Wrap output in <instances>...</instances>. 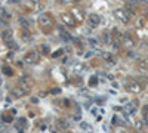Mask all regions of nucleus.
Listing matches in <instances>:
<instances>
[{
    "instance_id": "f257e3e1",
    "label": "nucleus",
    "mask_w": 148,
    "mask_h": 133,
    "mask_svg": "<svg viewBox=\"0 0 148 133\" xmlns=\"http://www.w3.org/2000/svg\"><path fill=\"white\" fill-rule=\"evenodd\" d=\"M39 24H40L42 28L49 30V28H52V25H54V19H52V16L49 13H42L39 18Z\"/></svg>"
},
{
    "instance_id": "f03ea898",
    "label": "nucleus",
    "mask_w": 148,
    "mask_h": 133,
    "mask_svg": "<svg viewBox=\"0 0 148 133\" xmlns=\"http://www.w3.org/2000/svg\"><path fill=\"white\" fill-rule=\"evenodd\" d=\"M113 15H114L117 19L121 21V22H127L129 18H130V12H127V9H123V7L116 9V11L113 12Z\"/></svg>"
},
{
    "instance_id": "7ed1b4c3",
    "label": "nucleus",
    "mask_w": 148,
    "mask_h": 133,
    "mask_svg": "<svg viewBox=\"0 0 148 133\" xmlns=\"http://www.w3.org/2000/svg\"><path fill=\"white\" fill-rule=\"evenodd\" d=\"M121 43H123V46L125 47H133L135 46V40L132 39V35H130V34H125V35H121Z\"/></svg>"
},
{
    "instance_id": "20e7f679",
    "label": "nucleus",
    "mask_w": 148,
    "mask_h": 133,
    "mask_svg": "<svg viewBox=\"0 0 148 133\" xmlns=\"http://www.w3.org/2000/svg\"><path fill=\"white\" fill-rule=\"evenodd\" d=\"M37 61H39L37 52H34V50L27 52V55H25V62H27V64H37Z\"/></svg>"
},
{
    "instance_id": "39448f33",
    "label": "nucleus",
    "mask_w": 148,
    "mask_h": 133,
    "mask_svg": "<svg viewBox=\"0 0 148 133\" xmlns=\"http://www.w3.org/2000/svg\"><path fill=\"white\" fill-rule=\"evenodd\" d=\"M18 86H19V89H22V90H24V93H25V92H28V90H30V87H31L30 77H24V78H21V80H19V83H18Z\"/></svg>"
},
{
    "instance_id": "423d86ee",
    "label": "nucleus",
    "mask_w": 148,
    "mask_h": 133,
    "mask_svg": "<svg viewBox=\"0 0 148 133\" xmlns=\"http://www.w3.org/2000/svg\"><path fill=\"white\" fill-rule=\"evenodd\" d=\"M39 0H25V2H22V6L25 9H30V11H34L36 7H39Z\"/></svg>"
},
{
    "instance_id": "0eeeda50",
    "label": "nucleus",
    "mask_w": 148,
    "mask_h": 133,
    "mask_svg": "<svg viewBox=\"0 0 148 133\" xmlns=\"http://www.w3.org/2000/svg\"><path fill=\"white\" fill-rule=\"evenodd\" d=\"M101 21H102V18L98 16V15H95V13L89 16V24H90L92 27H98V25L101 24Z\"/></svg>"
},
{
    "instance_id": "6e6552de",
    "label": "nucleus",
    "mask_w": 148,
    "mask_h": 133,
    "mask_svg": "<svg viewBox=\"0 0 148 133\" xmlns=\"http://www.w3.org/2000/svg\"><path fill=\"white\" fill-rule=\"evenodd\" d=\"M62 21H64V24H67V25H70V27H74V25H76V22L73 21V18H71V15H68V13H64V15H62Z\"/></svg>"
},
{
    "instance_id": "1a4fd4ad",
    "label": "nucleus",
    "mask_w": 148,
    "mask_h": 133,
    "mask_svg": "<svg viewBox=\"0 0 148 133\" xmlns=\"http://www.w3.org/2000/svg\"><path fill=\"white\" fill-rule=\"evenodd\" d=\"M3 39H5L6 43H11L12 41V33H11V30H5L3 31Z\"/></svg>"
},
{
    "instance_id": "9d476101",
    "label": "nucleus",
    "mask_w": 148,
    "mask_h": 133,
    "mask_svg": "<svg viewBox=\"0 0 148 133\" xmlns=\"http://www.w3.org/2000/svg\"><path fill=\"white\" fill-rule=\"evenodd\" d=\"M129 90L133 92V93H138V92H141V86L136 84V83H132V84L129 86Z\"/></svg>"
},
{
    "instance_id": "9b49d317",
    "label": "nucleus",
    "mask_w": 148,
    "mask_h": 133,
    "mask_svg": "<svg viewBox=\"0 0 148 133\" xmlns=\"http://www.w3.org/2000/svg\"><path fill=\"white\" fill-rule=\"evenodd\" d=\"M73 13H74V16H76V18H79V21H83V19H84L83 12H82V11H79V9H74Z\"/></svg>"
},
{
    "instance_id": "f8f14e48",
    "label": "nucleus",
    "mask_w": 148,
    "mask_h": 133,
    "mask_svg": "<svg viewBox=\"0 0 148 133\" xmlns=\"http://www.w3.org/2000/svg\"><path fill=\"white\" fill-rule=\"evenodd\" d=\"M19 24L24 27L25 30H28V27H30V21H27L25 18H19Z\"/></svg>"
},
{
    "instance_id": "ddd939ff",
    "label": "nucleus",
    "mask_w": 148,
    "mask_h": 133,
    "mask_svg": "<svg viewBox=\"0 0 148 133\" xmlns=\"http://www.w3.org/2000/svg\"><path fill=\"white\" fill-rule=\"evenodd\" d=\"M89 46L93 47V49H96V47H98V41L95 40V39H90V40H89Z\"/></svg>"
},
{
    "instance_id": "4468645a",
    "label": "nucleus",
    "mask_w": 148,
    "mask_h": 133,
    "mask_svg": "<svg viewBox=\"0 0 148 133\" xmlns=\"http://www.w3.org/2000/svg\"><path fill=\"white\" fill-rule=\"evenodd\" d=\"M102 41L105 43V44H108V43H110V34H108V33L102 34Z\"/></svg>"
},
{
    "instance_id": "2eb2a0df",
    "label": "nucleus",
    "mask_w": 148,
    "mask_h": 133,
    "mask_svg": "<svg viewBox=\"0 0 148 133\" xmlns=\"http://www.w3.org/2000/svg\"><path fill=\"white\" fill-rule=\"evenodd\" d=\"M13 95H15V96H22V95H24V90H22V89H19V87H18V89H13Z\"/></svg>"
},
{
    "instance_id": "dca6fc26",
    "label": "nucleus",
    "mask_w": 148,
    "mask_h": 133,
    "mask_svg": "<svg viewBox=\"0 0 148 133\" xmlns=\"http://www.w3.org/2000/svg\"><path fill=\"white\" fill-rule=\"evenodd\" d=\"M102 58L105 59V61H111L113 58H111V53H108V52H104L102 53Z\"/></svg>"
},
{
    "instance_id": "f3484780",
    "label": "nucleus",
    "mask_w": 148,
    "mask_h": 133,
    "mask_svg": "<svg viewBox=\"0 0 148 133\" xmlns=\"http://www.w3.org/2000/svg\"><path fill=\"white\" fill-rule=\"evenodd\" d=\"M40 52H42V53H48V52H49V47L46 46V44H43V46H40Z\"/></svg>"
},
{
    "instance_id": "a211bd4d",
    "label": "nucleus",
    "mask_w": 148,
    "mask_h": 133,
    "mask_svg": "<svg viewBox=\"0 0 148 133\" xmlns=\"http://www.w3.org/2000/svg\"><path fill=\"white\" fill-rule=\"evenodd\" d=\"M147 65H148V62H145V61H141V62H139V67H141L142 70H145V68H148Z\"/></svg>"
},
{
    "instance_id": "6ab92c4d",
    "label": "nucleus",
    "mask_w": 148,
    "mask_h": 133,
    "mask_svg": "<svg viewBox=\"0 0 148 133\" xmlns=\"http://www.w3.org/2000/svg\"><path fill=\"white\" fill-rule=\"evenodd\" d=\"M135 126H136L138 129H141V127H142V123H141V121H136V123H135Z\"/></svg>"
},
{
    "instance_id": "aec40b11",
    "label": "nucleus",
    "mask_w": 148,
    "mask_h": 133,
    "mask_svg": "<svg viewBox=\"0 0 148 133\" xmlns=\"http://www.w3.org/2000/svg\"><path fill=\"white\" fill-rule=\"evenodd\" d=\"M82 129L88 130V129H89V126H88V124H86V123H82Z\"/></svg>"
}]
</instances>
